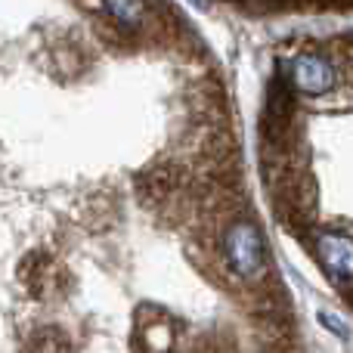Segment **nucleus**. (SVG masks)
<instances>
[{
    "label": "nucleus",
    "instance_id": "obj_1",
    "mask_svg": "<svg viewBox=\"0 0 353 353\" xmlns=\"http://www.w3.org/2000/svg\"><path fill=\"white\" fill-rule=\"evenodd\" d=\"M223 251H226V261L232 263L239 276H257L263 270V242H261V232H257L254 223L242 220L236 223L223 239Z\"/></svg>",
    "mask_w": 353,
    "mask_h": 353
},
{
    "label": "nucleus",
    "instance_id": "obj_2",
    "mask_svg": "<svg viewBox=\"0 0 353 353\" xmlns=\"http://www.w3.org/2000/svg\"><path fill=\"white\" fill-rule=\"evenodd\" d=\"M319 261H323L325 273L338 282L353 279V239L344 232H323L316 239Z\"/></svg>",
    "mask_w": 353,
    "mask_h": 353
},
{
    "label": "nucleus",
    "instance_id": "obj_3",
    "mask_svg": "<svg viewBox=\"0 0 353 353\" xmlns=\"http://www.w3.org/2000/svg\"><path fill=\"white\" fill-rule=\"evenodd\" d=\"M288 74H292V87H298L301 93H310V97L332 90V84H335V68L319 56H298Z\"/></svg>",
    "mask_w": 353,
    "mask_h": 353
},
{
    "label": "nucleus",
    "instance_id": "obj_4",
    "mask_svg": "<svg viewBox=\"0 0 353 353\" xmlns=\"http://www.w3.org/2000/svg\"><path fill=\"white\" fill-rule=\"evenodd\" d=\"M105 6H109V12L121 25H140L143 12H146V3H143V0H105Z\"/></svg>",
    "mask_w": 353,
    "mask_h": 353
},
{
    "label": "nucleus",
    "instance_id": "obj_5",
    "mask_svg": "<svg viewBox=\"0 0 353 353\" xmlns=\"http://www.w3.org/2000/svg\"><path fill=\"white\" fill-rule=\"evenodd\" d=\"M319 319H323V323H325V325H329V329H332V332H338V335H344V332H347V329H344V325H341V323H335V319H332V316H329V313H323V316H319Z\"/></svg>",
    "mask_w": 353,
    "mask_h": 353
},
{
    "label": "nucleus",
    "instance_id": "obj_6",
    "mask_svg": "<svg viewBox=\"0 0 353 353\" xmlns=\"http://www.w3.org/2000/svg\"><path fill=\"white\" fill-rule=\"evenodd\" d=\"M195 3H201V0H195Z\"/></svg>",
    "mask_w": 353,
    "mask_h": 353
}]
</instances>
